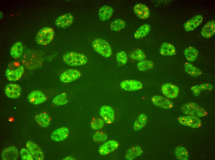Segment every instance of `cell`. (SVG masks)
Listing matches in <instances>:
<instances>
[{
	"label": "cell",
	"instance_id": "ee69618b",
	"mask_svg": "<svg viewBox=\"0 0 215 160\" xmlns=\"http://www.w3.org/2000/svg\"><path fill=\"white\" fill-rule=\"evenodd\" d=\"M0 19H1L2 18V12H1V11H0Z\"/></svg>",
	"mask_w": 215,
	"mask_h": 160
},
{
	"label": "cell",
	"instance_id": "7bdbcfd3",
	"mask_svg": "<svg viewBox=\"0 0 215 160\" xmlns=\"http://www.w3.org/2000/svg\"><path fill=\"white\" fill-rule=\"evenodd\" d=\"M63 159L64 160H73L74 159V158L71 157L70 156H67L66 157L64 158Z\"/></svg>",
	"mask_w": 215,
	"mask_h": 160
},
{
	"label": "cell",
	"instance_id": "ba28073f",
	"mask_svg": "<svg viewBox=\"0 0 215 160\" xmlns=\"http://www.w3.org/2000/svg\"><path fill=\"white\" fill-rule=\"evenodd\" d=\"M81 76V74L78 70L71 69L66 70L60 75V81L64 83H68L77 80Z\"/></svg>",
	"mask_w": 215,
	"mask_h": 160
},
{
	"label": "cell",
	"instance_id": "e575fe53",
	"mask_svg": "<svg viewBox=\"0 0 215 160\" xmlns=\"http://www.w3.org/2000/svg\"><path fill=\"white\" fill-rule=\"evenodd\" d=\"M137 66L139 70L145 71L152 69L154 66V64L150 60H143L138 62Z\"/></svg>",
	"mask_w": 215,
	"mask_h": 160
},
{
	"label": "cell",
	"instance_id": "b9f144b4",
	"mask_svg": "<svg viewBox=\"0 0 215 160\" xmlns=\"http://www.w3.org/2000/svg\"><path fill=\"white\" fill-rule=\"evenodd\" d=\"M191 89L193 95L196 97L199 96L201 92L199 89L198 85L192 86L191 87Z\"/></svg>",
	"mask_w": 215,
	"mask_h": 160
},
{
	"label": "cell",
	"instance_id": "ac0fdd59",
	"mask_svg": "<svg viewBox=\"0 0 215 160\" xmlns=\"http://www.w3.org/2000/svg\"><path fill=\"white\" fill-rule=\"evenodd\" d=\"M29 102L34 105L41 104L47 99L46 97L42 92L38 90H34L29 93L27 97Z\"/></svg>",
	"mask_w": 215,
	"mask_h": 160
},
{
	"label": "cell",
	"instance_id": "836d02e7",
	"mask_svg": "<svg viewBox=\"0 0 215 160\" xmlns=\"http://www.w3.org/2000/svg\"><path fill=\"white\" fill-rule=\"evenodd\" d=\"M125 22L121 19H117L113 20L110 24V28L112 30L118 32L123 29L125 27Z\"/></svg>",
	"mask_w": 215,
	"mask_h": 160
},
{
	"label": "cell",
	"instance_id": "52a82bcc",
	"mask_svg": "<svg viewBox=\"0 0 215 160\" xmlns=\"http://www.w3.org/2000/svg\"><path fill=\"white\" fill-rule=\"evenodd\" d=\"M161 91L167 98L173 99L176 98L179 92V88L176 85L170 83L164 84L162 86Z\"/></svg>",
	"mask_w": 215,
	"mask_h": 160
},
{
	"label": "cell",
	"instance_id": "d4e9b609",
	"mask_svg": "<svg viewBox=\"0 0 215 160\" xmlns=\"http://www.w3.org/2000/svg\"><path fill=\"white\" fill-rule=\"evenodd\" d=\"M175 47L172 44L168 42H164L161 45L159 49L160 53L164 56H171L176 54Z\"/></svg>",
	"mask_w": 215,
	"mask_h": 160
},
{
	"label": "cell",
	"instance_id": "74e56055",
	"mask_svg": "<svg viewBox=\"0 0 215 160\" xmlns=\"http://www.w3.org/2000/svg\"><path fill=\"white\" fill-rule=\"evenodd\" d=\"M104 124V122L102 118L95 117L91 121V127L94 130H98L103 127Z\"/></svg>",
	"mask_w": 215,
	"mask_h": 160
},
{
	"label": "cell",
	"instance_id": "2e32d148",
	"mask_svg": "<svg viewBox=\"0 0 215 160\" xmlns=\"http://www.w3.org/2000/svg\"><path fill=\"white\" fill-rule=\"evenodd\" d=\"M26 146L34 159L36 160L44 159V153L40 148L36 144L32 141H29L26 142Z\"/></svg>",
	"mask_w": 215,
	"mask_h": 160
},
{
	"label": "cell",
	"instance_id": "1f68e13d",
	"mask_svg": "<svg viewBox=\"0 0 215 160\" xmlns=\"http://www.w3.org/2000/svg\"><path fill=\"white\" fill-rule=\"evenodd\" d=\"M176 158L180 160H187L189 157L188 151L186 148L182 146H178L175 150Z\"/></svg>",
	"mask_w": 215,
	"mask_h": 160
},
{
	"label": "cell",
	"instance_id": "7a4b0ae2",
	"mask_svg": "<svg viewBox=\"0 0 215 160\" xmlns=\"http://www.w3.org/2000/svg\"><path fill=\"white\" fill-rule=\"evenodd\" d=\"M64 62L72 66H78L85 65L88 62L86 56L83 54L74 51L65 54L62 57Z\"/></svg>",
	"mask_w": 215,
	"mask_h": 160
},
{
	"label": "cell",
	"instance_id": "30bf717a",
	"mask_svg": "<svg viewBox=\"0 0 215 160\" xmlns=\"http://www.w3.org/2000/svg\"><path fill=\"white\" fill-rule=\"evenodd\" d=\"M99 114L104 122L108 124L112 123L115 119L114 112L111 106L104 105L101 107Z\"/></svg>",
	"mask_w": 215,
	"mask_h": 160
},
{
	"label": "cell",
	"instance_id": "8fae6325",
	"mask_svg": "<svg viewBox=\"0 0 215 160\" xmlns=\"http://www.w3.org/2000/svg\"><path fill=\"white\" fill-rule=\"evenodd\" d=\"M119 143L114 140L106 141L99 147L98 151L99 154L105 155L115 151L118 148Z\"/></svg>",
	"mask_w": 215,
	"mask_h": 160
},
{
	"label": "cell",
	"instance_id": "f1b7e54d",
	"mask_svg": "<svg viewBox=\"0 0 215 160\" xmlns=\"http://www.w3.org/2000/svg\"><path fill=\"white\" fill-rule=\"evenodd\" d=\"M147 117L145 114L144 113L139 114L133 124L134 130L138 131L143 128L147 124Z\"/></svg>",
	"mask_w": 215,
	"mask_h": 160
},
{
	"label": "cell",
	"instance_id": "44dd1931",
	"mask_svg": "<svg viewBox=\"0 0 215 160\" xmlns=\"http://www.w3.org/2000/svg\"><path fill=\"white\" fill-rule=\"evenodd\" d=\"M202 37L209 38L215 34V22L213 20H211L207 22L202 27L200 32Z\"/></svg>",
	"mask_w": 215,
	"mask_h": 160
},
{
	"label": "cell",
	"instance_id": "3957f363",
	"mask_svg": "<svg viewBox=\"0 0 215 160\" xmlns=\"http://www.w3.org/2000/svg\"><path fill=\"white\" fill-rule=\"evenodd\" d=\"M181 110L187 115L194 116L198 117H203L207 115V111L197 103L190 102L182 105Z\"/></svg>",
	"mask_w": 215,
	"mask_h": 160
},
{
	"label": "cell",
	"instance_id": "4fadbf2b",
	"mask_svg": "<svg viewBox=\"0 0 215 160\" xmlns=\"http://www.w3.org/2000/svg\"><path fill=\"white\" fill-rule=\"evenodd\" d=\"M120 86L122 89L126 91H135L141 89L143 85L140 81L137 80H125L120 82Z\"/></svg>",
	"mask_w": 215,
	"mask_h": 160
},
{
	"label": "cell",
	"instance_id": "f35d334b",
	"mask_svg": "<svg viewBox=\"0 0 215 160\" xmlns=\"http://www.w3.org/2000/svg\"><path fill=\"white\" fill-rule=\"evenodd\" d=\"M116 58L118 63L121 65H125L128 61L127 55L126 53L123 51L117 53Z\"/></svg>",
	"mask_w": 215,
	"mask_h": 160
},
{
	"label": "cell",
	"instance_id": "ffe728a7",
	"mask_svg": "<svg viewBox=\"0 0 215 160\" xmlns=\"http://www.w3.org/2000/svg\"><path fill=\"white\" fill-rule=\"evenodd\" d=\"M17 149L14 146H10L5 148L1 153V157L3 160H16L19 157Z\"/></svg>",
	"mask_w": 215,
	"mask_h": 160
},
{
	"label": "cell",
	"instance_id": "ab89813d",
	"mask_svg": "<svg viewBox=\"0 0 215 160\" xmlns=\"http://www.w3.org/2000/svg\"><path fill=\"white\" fill-rule=\"evenodd\" d=\"M20 157L24 160H33V158L28 150L25 148H22L20 151Z\"/></svg>",
	"mask_w": 215,
	"mask_h": 160
},
{
	"label": "cell",
	"instance_id": "4dcf8cb0",
	"mask_svg": "<svg viewBox=\"0 0 215 160\" xmlns=\"http://www.w3.org/2000/svg\"><path fill=\"white\" fill-rule=\"evenodd\" d=\"M151 29V27L149 24H145L143 25L135 32L134 36L136 39L142 38L149 33Z\"/></svg>",
	"mask_w": 215,
	"mask_h": 160
},
{
	"label": "cell",
	"instance_id": "f546056e",
	"mask_svg": "<svg viewBox=\"0 0 215 160\" xmlns=\"http://www.w3.org/2000/svg\"><path fill=\"white\" fill-rule=\"evenodd\" d=\"M23 50V47L22 43L17 42L11 47L10 49V54L14 58L17 59L22 55Z\"/></svg>",
	"mask_w": 215,
	"mask_h": 160
},
{
	"label": "cell",
	"instance_id": "83f0119b",
	"mask_svg": "<svg viewBox=\"0 0 215 160\" xmlns=\"http://www.w3.org/2000/svg\"><path fill=\"white\" fill-rule=\"evenodd\" d=\"M184 56L189 62H192L195 61L199 56V52L195 48L190 46L184 50Z\"/></svg>",
	"mask_w": 215,
	"mask_h": 160
},
{
	"label": "cell",
	"instance_id": "9c48e42d",
	"mask_svg": "<svg viewBox=\"0 0 215 160\" xmlns=\"http://www.w3.org/2000/svg\"><path fill=\"white\" fill-rule=\"evenodd\" d=\"M24 71V66L23 65H20L15 68H7L5 71V76L9 81L15 82L21 78Z\"/></svg>",
	"mask_w": 215,
	"mask_h": 160
},
{
	"label": "cell",
	"instance_id": "5bb4252c",
	"mask_svg": "<svg viewBox=\"0 0 215 160\" xmlns=\"http://www.w3.org/2000/svg\"><path fill=\"white\" fill-rule=\"evenodd\" d=\"M153 103L155 106L165 109H169L173 107V104L171 101L163 96L155 95L151 98Z\"/></svg>",
	"mask_w": 215,
	"mask_h": 160
},
{
	"label": "cell",
	"instance_id": "cb8c5ba5",
	"mask_svg": "<svg viewBox=\"0 0 215 160\" xmlns=\"http://www.w3.org/2000/svg\"><path fill=\"white\" fill-rule=\"evenodd\" d=\"M143 153L141 148L139 146L131 147L126 151L125 157L126 160H133L141 155Z\"/></svg>",
	"mask_w": 215,
	"mask_h": 160
},
{
	"label": "cell",
	"instance_id": "d6a6232c",
	"mask_svg": "<svg viewBox=\"0 0 215 160\" xmlns=\"http://www.w3.org/2000/svg\"><path fill=\"white\" fill-rule=\"evenodd\" d=\"M69 102L67 95L65 93L59 94L55 97L52 100L53 104L56 106H60L67 104Z\"/></svg>",
	"mask_w": 215,
	"mask_h": 160
},
{
	"label": "cell",
	"instance_id": "8d00e7d4",
	"mask_svg": "<svg viewBox=\"0 0 215 160\" xmlns=\"http://www.w3.org/2000/svg\"><path fill=\"white\" fill-rule=\"evenodd\" d=\"M129 56L133 60L140 61L145 58L146 55L142 50L137 49L132 51L130 53Z\"/></svg>",
	"mask_w": 215,
	"mask_h": 160
},
{
	"label": "cell",
	"instance_id": "9a60e30c",
	"mask_svg": "<svg viewBox=\"0 0 215 160\" xmlns=\"http://www.w3.org/2000/svg\"><path fill=\"white\" fill-rule=\"evenodd\" d=\"M74 21V17L70 13H66L59 16L56 20L55 24L58 28L65 29L70 26Z\"/></svg>",
	"mask_w": 215,
	"mask_h": 160
},
{
	"label": "cell",
	"instance_id": "7402d4cb",
	"mask_svg": "<svg viewBox=\"0 0 215 160\" xmlns=\"http://www.w3.org/2000/svg\"><path fill=\"white\" fill-rule=\"evenodd\" d=\"M133 10L136 16L140 19H147L150 16L149 9L144 4L138 3L136 4L133 7Z\"/></svg>",
	"mask_w": 215,
	"mask_h": 160
},
{
	"label": "cell",
	"instance_id": "603a6c76",
	"mask_svg": "<svg viewBox=\"0 0 215 160\" xmlns=\"http://www.w3.org/2000/svg\"><path fill=\"white\" fill-rule=\"evenodd\" d=\"M113 10L108 6H104L99 9L98 16L99 19L102 21H106L109 19L112 16Z\"/></svg>",
	"mask_w": 215,
	"mask_h": 160
},
{
	"label": "cell",
	"instance_id": "7c38bea8",
	"mask_svg": "<svg viewBox=\"0 0 215 160\" xmlns=\"http://www.w3.org/2000/svg\"><path fill=\"white\" fill-rule=\"evenodd\" d=\"M4 91L5 94L8 98L15 99L20 96L21 88L18 84L11 83L5 86Z\"/></svg>",
	"mask_w": 215,
	"mask_h": 160
},
{
	"label": "cell",
	"instance_id": "277c9868",
	"mask_svg": "<svg viewBox=\"0 0 215 160\" xmlns=\"http://www.w3.org/2000/svg\"><path fill=\"white\" fill-rule=\"evenodd\" d=\"M91 45L93 50L104 57L108 58L112 55L111 47L106 40L101 38H97L93 41Z\"/></svg>",
	"mask_w": 215,
	"mask_h": 160
},
{
	"label": "cell",
	"instance_id": "5b68a950",
	"mask_svg": "<svg viewBox=\"0 0 215 160\" xmlns=\"http://www.w3.org/2000/svg\"><path fill=\"white\" fill-rule=\"evenodd\" d=\"M54 35V30L51 28L46 27L41 29L36 34L35 41L41 46H46L53 39Z\"/></svg>",
	"mask_w": 215,
	"mask_h": 160
},
{
	"label": "cell",
	"instance_id": "8992f818",
	"mask_svg": "<svg viewBox=\"0 0 215 160\" xmlns=\"http://www.w3.org/2000/svg\"><path fill=\"white\" fill-rule=\"evenodd\" d=\"M179 122L181 125L192 128H197L201 125V120L197 117L187 115L179 117L178 118Z\"/></svg>",
	"mask_w": 215,
	"mask_h": 160
},
{
	"label": "cell",
	"instance_id": "4316f807",
	"mask_svg": "<svg viewBox=\"0 0 215 160\" xmlns=\"http://www.w3.org/2000/svg\"><path fill=\"white\" fill-rule=\"evenodd\" d=\"M35 119L37 124L42 127H48L50 123V118L45 113H42L36 115L35 117Z\"/></svg>",
	"mask_w": 215,
	"mask_h": 160
},
{
	"label": "cell",
	"instance_id": "60d3db41",
	"mask_svg": "<svg viewBox=\"0 0 215 160\" xmlns=\"http://www.w3.org/2000/svg\"><path fill=\"white\" fill-rule=\"evenodd\" d=\"M198 87L200 90L211 91L213 88V85L209 83H204L200 85H198Z\"/></svg>",
	"mask_w": 215,
	"mask_h": 160
},
{
	"label": "cell",
	"instance_id": "484cf974",
	"mask_svg": "<svg viewBox=\"0 0 215 160\" xmlns=\"http://www.w3.org/2000/svg\"><path fill=\"white\" fill-rule=\"evenodd\" d=\"M184 65L185 72L191 76L196 78L202 74V72L200 69L189 62H185Z\"/></svg>",
	"mask_w": 215,
	"mask_h": 160
},
{
	"label": "cell",
	"instance_id": "6da1fadb",
	"mask_svg": "<svg viewBox=\"0 0 215 160\" xmlns=\"http://www.w3.org/2000/svg\"><path fill=\"white\" fill-rule=\"evenodd\" d=\"M21 62L27 70H32L40 67L43 63V58L39 52L36 50H28L22 54Z\"/></svg>",
	"mask_w": 215,
	"mask_h": 160
},
{
	"label": "cell",
	"instance_id": "d590c367",
	"mask_svg": "<svg viewBox=\"0 0 215 160\" xmlns=\"http://www.w3.org/2000/svg\"><path fill=\"white\" fill-rule=\"evenodd\" d=\"M108 138L106 134L102 131H97L93 135L94 141L96 143H100L105 142Z\"/></svg>",
	"mask_w": 215,
	"mask_h": 160
},
{
	"label": "cell",
	"instance_id": "e0dca14e",
	"mask_svg": "<svg viewBox=\"0 0 215 160\" xmlns=\"http://www.w3.org/2000/svg\"><path fill=\"white\" fill-rule=\"evenodd\" d=\"M203 17L201 14H198L188 20L183 25L185 30L187 32L191 31L196 29L202 23Z\"/></svg>",
	"mask_w": 215,
	"mask_h": 160
},
{
	"label": "cell",
	"instance_id": "d6986e66",
	"mask_svg": "<svg viewBox=\"0 0 215 160\" xmlns=\"http://www.w3.org/2000/svg\"><path fill=\"white\" fill-rule=\"evenodd\" d=\"M69 134V129L65 127L58 128L54 130L51 135V139L54 141H63L68 137Z\"/></svg>",
	"mask_w": 215,
	"mask_h": 160
}]
</instances>
